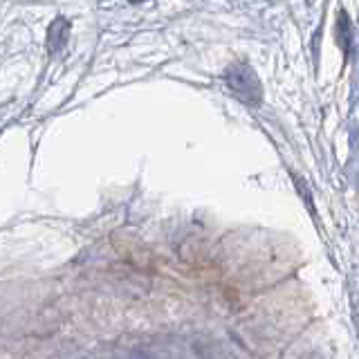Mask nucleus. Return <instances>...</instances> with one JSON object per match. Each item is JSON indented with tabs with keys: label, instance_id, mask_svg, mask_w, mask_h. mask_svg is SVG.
I'll return each instance as SVG.
<instances>
[{
	"label": "nucleus",
	"instance_id": "f257e3e1",
	"mask_svg": "<svg viewBox=\"0 0 359 359\" xmlns=\"http://www.w3.org/2000/svg\"><path fill=\"white\" fill-rule=\"evenodd\" d=\"M224 79H227V86L231 93L238 97L241 101H245L247 106H258L263 99V88L261 81H258L256 72L250 65L245 63H236L231 65L227 72H224Z\"/></svg>",
	"mask_w": 359,
	"mask_h": 359
},
{
	"label": "nucleus",
	"instance_id": "f03ea898",
	"mask_svg": "<svg viewBox=\"0 0 359 359\" xmlns=\"http://www.w3.org/2000/svg\"><path fill=\"white\" fill-rule=\"evenodd\" d=\"M67 32H70V22H67L65 18H56L52 25H50V32H48V48H50L52 54H56L65 45Z\"/></svg>",
	"mask_w": 359,
	"mask_h": 359
},
{
	"label": "nucleus",
	"instance_id": "7ed1b4c3",
	"mask_svg": "<svg viewBox=\"0 0 359 359\" xmlns=\"http://www.w3.org/2000/svg\"><path fill=\"white\" fill-rule=\"evenodd\" d=\"M339 41H341L344 54L351 56V52H353V25H351V18H348V14L344 9L339 11Z\"/></svg>",
	"mask_w": 359,
	"mask_h": 359
},
{
	"label": "nucleus",
	"instance_id": "20e7f679",
	"mask_svg": "<svg viewBox=\"0 0 359 359\" xmlns=\"http://www.w3.org/2000/svg\"><path fill=\"white\" fill-rule=\"evenodd\" d=\"M297 187H299V191H301L303 200H306V205H308V207H310V211L314 213V207H312V194H310V189H306V182H303L301 177H297Z\"/></svg>",
	"mask_w": 359,
	"mask_h": 359
},
{
	"label": "nucleus",
	"instance_id": "39448f33",
	"mask_svg": "<svg viewBox=\"0 0 359 359\" xmlns=\"http://www.w3.org/2000/svg\"><path fill=\"white\" fill-rule=\"evenodd\" d=\"M130 3H146V0H130Z\"/></svg>",
	"mask_w": 359,
	"mask_h": 359
}]
</instances>
